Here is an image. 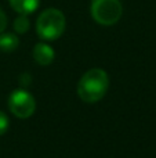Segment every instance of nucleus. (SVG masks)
<instances>
[{
	"label": "nucleus",
	"mask_w": 156,
	"mask_h": 158,
	"mask_svg": "<svg viewBox=\"0 0 156 158\" xmlns=\"http://www.w3.org/2000/svg\"><path fill=\"white\" fill-rule=\"evenodd\" d=\"M109 78L101 68L87 71L77 83V94L84 103H97L108 92Z\"/></svg>",
	"instance_id": "1"
},
{
	"label": "nucleus",
	"mask_w": 156,
	"mask_h": 158,
	"mask_svg": "<svg viewBox=\"0 0 156 158\" xmlns=\"http://www.w3.org/2000/svg\"><path fill=\"white\" fill-rule=\"evenodd\" d=\"M65 15L57 8H49L39 15L36 22V31L40 39L53 42L58 39L65 31Z\"/></svg>",
	"instance_id": "2"
},
{
	"label": "nucleus",
	"mask_w": 156,
	"mask_h": 158,
	"mask_svg": "<svg viewBox=\"0 0 156 158\" xmlns=\"http://www.w3.org/2000/svg\"><path fill=\"white\" fill-rule=\"evenodd\" d=\"M90 10L96 22L105 27L116 24L123 13V7L119 0H93Z\"/></svg>",
	"instance_id": "3"
},
{
	"label": "nucleus",
	"mask_w": 156,
	"mask_h": 158,
	"mask_svg": "<svg viewBox=\"0 0 156 158\" xmlns=\"http://www.w3.org/2000/svg\"><path fill=\"white\" fill-rule=\"evenodd\" d=\"M8 108L17 118L26 119L35 112L36 100L29 92L24 89H17L8 97Z\"/></svg>",
	"instance_id": "4"
},
{
	"label": "nucleus",
	"mask_w": 156,
	"mask_h": 158,
	"mask_svg": "<svg viewBox=\"0 0 156 158\" xmlns=\"http://www.w3.org/2000/svg\"><path fill=\"white\" fill-rule=\"evenodd\" d=\"M33 58L40 65H50L54 61V50L47 43H37L33 47Z\"/></svg>",
	"instance_id": "5"
},
{
	"label": "nucleus",
	"mask_w": 156,
	"mask_h": 158,
	"mask_svg": "<svg viewBox=\"0 0 156 158\" xmlns=\"http://www.w3.org/2000/svg\"><path fill=\"white\" fill-rule=\"evenodd\" d=\"M10 6L19 14H28L33 13L36 8L39 7V3L40 0H8Z\"/></svg>",
	"instance_id": "6"
},
{
	"label": "nucleus",
	"mask_w": 156,
	"mask_h": 158,
	"mask_svg": "<svg viewBox=\"0 0 156 158\" xmlns=\"http://www.w3.org/2000/svg\"><path fill=\"white\" fill-rule=\"evenodd\" d=\"M19 44V39L14 33H0V50L4 53H11L17 50Z\"/></svg>",
	"instance_id": "7"
},
{
	"label": "nucleus",
	"mask_w": 156,
	"mask_h": 158,
	"mask_svg": "<svg viewBox=\"0 0 156 158\" xmlns=\"http://www.w3.org/2000/svg\"><path fill=\"white\" fill-rule=\"evenodd\" d=\"M29 19H28V17L25 15V14H21V15L18 17V18H15V21H14V29H15L17 33H25L28 32V29H29Z\"/></svg>",
	"instance_id": "8"
},
{
	"label": "nucleus",
	"mask_w": 156,
	"mask_h": 158,
	"mask_svg": "<svg viewBox=\"0 0 156 158\" xmlns=\"http://www.w3.org/2000/svg\"><path fill=\"white\" fill-rule=\"evenodd\" d=\"M8 125H10V121H8L7 115H6L3 111H0V136L7 132Z\"/></svg>",
	"instance_id": "9"
},
{
	"label": "nucleus",
	"mask_w": 156,
	"mask_h": 158,
	"mask_svg": "<svg viewBox=\"0 0 156 158\" xmlns=\"http://www.w3.org/2000/svg\"><path fill=\"white\" fill-rule=\"evenodd\" d=\"M6 27H7V17H6L4 11L0 8V33L6 29Z\"/></svg>",
	"instance_id": "10"
}]
</instances>
